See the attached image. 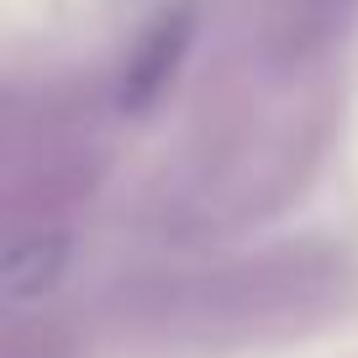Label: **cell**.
Wrapping results in <instances>:
<instances>
[{"mask_svg":"<svg viewBox=\"0 0 358 358\" xmlns=\"http://www.w3.org/2000/svg\"><path fill=\"white\" fill-rule=\"evenodd\" d=\"M322 48L274 37L268 64L248 95L201 122V137L174 164L164 195V222L222 227L280 206L316 164L327 137V90L316 69Z\"/></svg>","mask_w":358,"mask_h":358,"instance_id":"1","label":"cell"},{"mask_svg":"<svg viewBox=\"0 0 358 358\" xmlns=\"http://www.w3.org/2000/svg\"><path fill=\"white\" fill-rule=\"evenodd\" d=\"M343 285V268L332 253L316 248H285L264 258H237L227 268L179 280L169 290V311L206 327H258V322H295L301 311L327 306Z\"/></svg>","mask_w":358,"mask_h":358,"instance_id":"2","label":"cell"},{"mask_svg":"<svg viewBox=\"0 0 358 358\" xmlns=\"http://www.w3.org/2000/svg\"><path fill=\"white\" fill-rule=\"evenodd\" d=\"M69 264V227H16L0 264V290L11 306L43 301Z\"/></svg>","mask_w":358,"mask_h":358,"instance_id":"3","label":"cell"},{"mask_svg":"<svg viewBox=\"0 0 358 358\" xmlns=\"http://www.w3.org/2000/svg\"><path fill=\"white\" fill-rule=\"evenodd\" d=\"M185 37H190L185 16H174V22H158V32L148 37V43L137 48L132 58H127L122 85H116V106H122V111H143V106H153V95L164 90V79H169V69H174V58H179V48H185Z\"/></svg>","mask_w":358,"mask_h":358,"instance_id":"4","label":"cell"}]
</instances>
